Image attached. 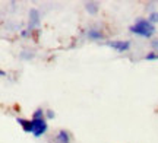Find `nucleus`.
I'll return each mask as SVG.
<instances>
[{
  "mask_svg": "<svg viewBox=\"0 0 158 143\" xmlns=\"http://www.w3.org/2000/svg\"><path fill=\"white\" fill-rule=\"evenodd\" d=\"M40 23V13L37 9H32L29 12V29H32Z\"/></svg>",
  "mask_w": 158,
  "mask_h": 143,
  "instance_id": "nucleus-4",
  "label": "nucleus"
},
{
  "mask_svg": "<svg viewBox=\"0 0 158 143\" xmlns=\"http://www.w3.org/2000/svg\"><path fill=\"white\" fill-rule=\"evenodd\" d=\"M88 38L89 40H94V41H98V40H102L104 38V35L100 29H89L88 31Z\"/></svg>",
  "mask_w": 158,
  "mask_h": 143,
  "instance_id": "nucleus-6",
  "label": "nucleus"
},
{
  "mask_svg": "<svg viewBox=\"0 0 158 143\" xmlns=\"http://www.w3.org/2000/svg\"><path fill=\"white\" fill-rule=\"evenodd\" d=\"M45 117H47V118H54V113H53V111H50V109H48V111L45 113Z\"/></svg>",
  "mask_w": 158,
  "mask_h": 143,
  "instance_id": "nucleus-11",
  "label": "nucleus"
},
{
  "mask_svg": "<svg viewBox=\"0 0 158 143\" xmlns=\"http://www.w3.org/2000/svg\"><path fill=\"white\" fill-rule=\"evenodd\" d=\"M151 46H152V48H155V50H158V40L152 41V42H151Z\"/></svg>",
  "mask_w": 158,
  "mask_h": 143,
  "instance_id": "nucleus-12",
  "label": "nucleus"
},
{
  "mask_svg": "<svg viewBox=\"0 0 158 143\" xmlns=\"http://www.w3.org/2000/svg\"><path fill=\"white\" fill-rule=\"evenodd\" d=\"M47 121L44 118L41 120H29V130L28 133H32L35 137H40L43 136L45 132H47Z\"/></svg>",
  "mask_w": 158,
  "mask_h": 143,
  "instance_id": "nucleus-2",
  "label": "nucleus"
},
{
  "mask_svg": "<svg viewBox=\"0 0 158 143\" xmlns=\"http://www.w3.org/2000/svg\"><path fill=\"white\" fill-rule=\"evenodd\" d=\"M129 31L139 37H143V38H151L155 32V26L149 19H138L129 28Z\"/></svg>",
  "mask_w": 158,
  "mask_h": 143,
  "instance_id": "nucleus-1",
  "label": "nucleus"
},
{
  "mask_svg": "<svg viewBox=\"0 0 158 143\" xmlns=\"http://www.w3.org/2000/svg\"><path fill=\"white\" fill-rule=\"evenodd\" d=\"M86 10L89 12V13H97L98 12V6L94 2H89V3H86Z\"/></svg>",
  "mask_w": 158,
  "mask_h": 143,
  "instance_id": "nucleus-7",
  "label": "nucleus"
},
{
  "mask_svg": "<svg viewBox=\"0 0 158 143\" xmlns=\"http://www.w3.org/2000/svg\"><path fill=\"white\" fill-rule=\"evenodd\" d=\"M145 60H158V53H149V54H147Z\"/></svg>",
  "mask_w": 158,
  "mask_h": 143,
  "instance_id": "nucleus-9",
  "label": "nucleus"
},
{
  "mask_svg": "<svg viewBox=\"0 0 158 143\" xmlns=\"http://www.w3.org/2000/svg\"><path fill=\"white\" fill-rule=\"evenodd\" d=\"M56 143H70V136L66 130H60L56 136Z\"/></svg>",
  "mask_w": 158,
  "mask_h": 143,
  "instance_id": "nucleus-5",
  "label": "nucleus"
},
{
  "mask_svg": "<svg viewBox=\"0 0 158 143\" xmlns=\"http://www.w3.org/2000/svg\"><path fill=\"white\" fill-rule=\"evenodd\" d=\"M44 111L41 108H38V109H35V113H34V115H32V120H41V118H44Z\"/></svg>",
  "mask_w": 158,
  "mask_h": 143,
  "instance_id": "nucleus-8",
  "label": "nucleus"
},
{
  "mask_svg": "<svg viewBox=\"0 0 158 143\" xmlns=\"http://www.w3.org/2000/svg\"><path fill=\"white\" fill-rule=\"evenodd\" d=\"M148 19H149V21H151V22H152V23L158 22V13H157V12H154V13H151Z\"/></svg>",
  "mask_w": 158,
  "mask_h": 143,
  "instance_id": "nucleus-10",
  "label": "nucleus"
},
{
  "mask_svg": "<svg viewBox=\"0 0 158 143\" xmlns=\"http://www.w3.org/2000/svg\"><path fill=\"white\" fill-rule=\"evenodd\" d=\"M107 46L111 47L113 50H116L118 53H124L126 50H129L130 42L129 41H108Z\"/></svg>",
  "mask_w": 158,
  "mask_h": 143,
  "instance_id": "nucleus-3",
  "label": "nucleus"
}]
</instances>
